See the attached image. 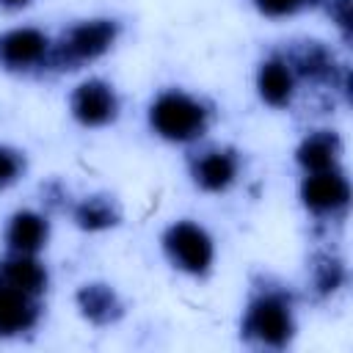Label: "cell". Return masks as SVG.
Returning a JSON list of instances; mask_svg holds the SVG:
<instances>
[{
  "label": "cell",
  "mask_w": 353,
  "mask_h": 353,
  "mask_svg": "<svg viewBox=\"0 0 353 353\" xmlns=\"http://www.w3.org/2000/svg\"><path fill=\"white\" fill-rule=\"evenodd\" d=\"M240 334L248 345L256 347H287L295 336V314L290 295L279 287H259L243 312Z\"/></svg>",
  "instance_id": "obj_1"
},
{
  "label": "cell",
  "mask_w": 353,
  "mask_h": 353,
  "mask_svg": "<svg viewBox=\"0 0 353 353\" xmlns=\"http://www.w3.org/2000/svg\"><path fill=\"white\" fill-rule=\"evenodd\" d=\"M149 127L171 143H190L210 127V108L185 91H163L149 105Z\"/></svg>",
  "instance_id": "obj_2"
},
{
  "label": "cell",
  "mask_w": 353,
  "mask_h": 353,
  "mask_svg": "<svg viewBox=\"0 0 353 353\" xmlns=\"http://www.w3.org/2000/svg\"><path fill=\"white\" fill-rule=\"evenodd\" d=\"M116 39H119V22L116 19H85L80 25L69 28L50 47L47 66H52L58 72H74L83 63L105 55Z\"/></svg>",
  "instance_id": "obj_3"
},
{
  "label": "cell",
  "mask_w": 353,
  "mask_h": 353,
  "mask_svg": "<svg viewBox=\"0 0 353 353\" xmlns=\"http://www.w3.org/2000/svg\"><path fill=\"white\" fill-rule=\"evenodd\" d=\"M163 251L168 262L188 276H207L215 262V245L204 226L176 221L163 232Z\"/></svg>",
  "instance_id": "obj_4"
},
{
  "label": "cell",
  "mask_w": 353,
  "mask_h": 353,
  "mask_svg": "<svg viewBox=\"0 0 353 353\" xmlns=\"http://www.w3.org/2000/svg\"><path fill=\"white\" fill-rule=\"evenodd\" d=\"M69 110L74 121L83 127H108L119 116V94L113 91L110 83L91 77V80H83L72 91Z\"/></svg>",
  "instance_id": "obj_5"
},
{
  "label": "cell",
  "mask_w": 353,
  "mask_h": 353,
  "mask_svg": "<svg viewBox=\"0 0 353 353\" xmlns=\"http://www.w3.org/2000/svg\"><path fill=\"white\" fill-rule=\"evenodd\" d=\"M301 204L320 218L339 215L350 204V182L339 168L306 174L301 182Z\"/></svg>",
  "instance_id": "obj_6"
},
{
  "label": "cell",
  "mask_w": 353,
  "mask_h": 353,
  "mask_svg": "<svg viewBox=\"0 0 353 353\" xmlns=\"http://www.w3.org/2000/svg\"><path fill=\"white\" fill-rule=\"evenodd\" d=\"M50 39L36 28H14L0 33V69L30 72L50 58Z\"/></svg>",
  "instance_id": "obj_7"
},
{
  "label": "cell",
  "mask_w": 353,
  "mask_h": 353,
  "mask_svg": "<svg viewBox=\"0 0 353 353\" xmlns=\"http://www.w3.org/2000/svg\"><path fill=\"white\" fill-rule=\"evenodd\" d=\"M292 74L309 80V83H320V85H342V91H347V69L336 63L334 52L323 44V41H301L292 55L287 58Z\"/></svg>",
  "instance_id": "obj_8"
},
{
  "label": "cell",
  "mask_w": 353,
  "mask_h": 353,
  "mask_svg": "<svg viewBox=\"0 0 353 353\" xmlns=\"http://www.w3.org/2000/svg\"><path fill=\"white\" fill-rule=\"evenodd\" d=\"M237 171H240V157L234 149H226V146L204 149L190 160V176L196 188H201L204 193L229 190L237 179Z\"/></svg>",
  "instance_id": "obj_9"
},
{
  "label": "cell",
  "mask_w": 353,
  "mask_h": 353,
  "mask_svg": "<svg viewBox=\"0 0 353 353\" xmlns=\"http://www.w3.org/2000/svg\"><path fill=\"white\" fill-rule=\"evenodd\" d=\"M74 303H77L83 320H88L91 325H99V328L113 325V323H119L124 317L121 295L110 284H105V281H85L77 290Z\"/></svg>",
  "instance_id": "obj_10"
},
{
  "label": "cell",
  "mask_w": 353,
  "mask_h": 353,
  "mask_svg": "<svg viewBox=\"0 0 353 353\" xmlns=\"http://www.w3.org/2000/svg\"><path fill=\"white\" fill-rule=\"evenodd\" d=\"M41 317L39 298L8 284H0V336H19L36 328Z\"/></svg>",
  "instance_id": "obj_11"
},
{
  "label": "cell",
  "mask_w": 353,
  "mask_h": 353,
  "mask_svg": "<svg viewBox=\"0 0 353 353\" xmlns=\"http://www.w3.org/2000/svg\"><path fill=\"white\" fill-rule=\"evenodd\" d=\"M256 91L259 99L270 108H287L295 97V74L281 55H270L256 69Z\"/></svg>",
  "instance_id": "obj_12"
},
{
  "label": "cell",
  "mask_w": 353,
  "mask_h": 353,
  "mask_svg": "<svg viewBox=\"0 0 353 353\" xmlns=\"http://www.w3.org/2000/svg\"><path fill=\"white\" fill-rule=\"evenodd\" d=\"M47 237H50V221L41 212L19 210L8 218L6 245L11 248V254H36L47 245Z\"/></svg>",
  "instance_id": "obj_13"
},
{
  "label": "cell",
  "mask_w": 353,
  "mask_h": 353,
  "mask_svg": "<svg viewBox=\"0 0 353 353\" xmlns=\"http://www.w3.org/2000/svg\"><path fill=\"white\" fill-rule=\"evenodd\" d=\"M339 154H342V141L334 130H314L295 149V160L306 174L336 168Z\"/></svg>",
  "instance_id": "obj_14"
},
{
  "label": "cell",
  "mask_w": 353,
  "mask_h": 353,
  "mask_svg": "<svg viewBox=\"0 0 353 353\" xmlns=\"http://www.w3.org/2000/svg\"><path fill=\"white\" fill-rule=\"evenodd\" d=\"M47 268L33 254H11L0 262V284H8L14 290H22L28 295H41L47 290Z\"/></svg>",
  "instance_id": "obj_15"
},
{
  "label": "cell",
  "mask_w": 353,
  "mask_h": 353,
  "mask_svg": "<svg viewBox=\"0 0 353 353\" xmlns=\"http://www.w3.org/2000/svg\"><path fill=\"white\" fill-rule=\"evenodd\" d=\"M72 218L83 232H105V229H113L121 223V207L113 196L94 193V196H85L74 207Z\"/></svg>",
  "instance_id": "obj_16"
},
{
  "label": "cell",
  "mask_w": 353,
  "mask_h": 353,
  "mask_svg": "<svg viewBox=\"0 0 353 353\" xmlns=\"http://www.w3.org/2000/svg\"><path fill=\"white\" fill-rule=\"evenodd\" d=\"M347 279V270H345V262L328 251H320L312 256V265H309V281H312V290L320 295V298H328L334 295Z\"/></svg>",
  "instance_id": "obj_17"
},
{
  "label": "cell",
  "mask_w": 353,
  "mask_h": 353,
  "mask_svg": "<svg viewBox=\"0 0 353 353\" xmlns=\"http://www.w3.org/2000/svg\"><path fill=\"white\" fill-rule=\"evenodd\" d=\"M254 8L268 17V19H284V17H295L312 6H317L320 0H251Z\"/></svg>",
  "instance_id": "obj_18"
},
{
  "label": "cell",
  "mask_w": 353,
  "mask_h": 353,
  "mask_svg": "<svg viewBox=\"0 0 353 353\" xmlns=\"http://www.w3.org/2000/svg\"><path fill=\"white\" fill-rule=\"evenodd\" d=\"M25 154L14 146H0V190L11 188L14 182H19V176L25 174Z\"/></svg>",
  "instance_id": "obj_19"
},
{
  "label": "cell",
  "mask_w": 353,
  "mask_h": 353,
  "mask_svg": "<svg viewBox=\"0 0 353 353\" xmlns=\"http://www.w3.org/2000/svg\"><path fill=\"white\" fill-rule=\"evenodd\" d=\"M331 22L342 30V39L350 41V0H323Z\"/></svg>",
  "instance_id": "obj_20"
},
{
  "label": "cell",
  "mask_w": 353,
  "mask_h": 353,
  "mask_svg": "<svg viewBox=\"0 0 353 353\" xmlns=\"http://www.w3.org/2000/svg\"><path fill=\"white\" fill-rule=\"evenodd\" d=\"M30 0H0V6L3 8H25Z\"/></svg>",
  "instance_id": "obj_21"
}]
</instances>
